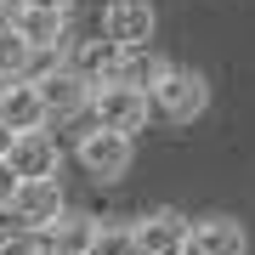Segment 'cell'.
Masks as SVG:
<instances>
[{
  "label": "cell",
  "instance_id": "1",
  "mask_svg": "<svg viewBox=\"0 0 255 255\" xmlns=\"http://www.w3.org/2000/svg\"><path fill=\"white\" fill-rule=\"evenodd\" d=\"M63 210V182L57 176H17V193L0 210V233H46V221Z\"/></svg>",
  "mask_w": 255,
  "mask_h": 255
},
{
  "label": "cell",
  "instance_id": "2",
  "mask_svg": "<svg viewBox=\"0 0 255 255\" xmlns=\"http://www.w3.org/2000/svg\"><path fill=\"white\" fill-rule=\"evenodd\" d=\"M147 102H153V114H164L170 125H187V119H199L210 108V80L193 74V68L164 63V74L147 85Z\"/></svg>",
  "mask_w": 255,
  "mask_h": 255
},
{
  "label": "cell",
  "instance_id": "3",
  "mask_svg": "<svg viewBox=\"0 0 255 255\" xmlns=\"http://www.w3.org/2000/svg\"><path fill=\"white\" fill-rule=\"evenodd\" d=\"M91 119L102 130H142L147 125V114H153V102H147V91L142 85H125V80H102V85H91Z\"/></svg>",
  "mask_w": 255,
  "mask_h": 255
},
{
  "label": "cell",
  "instance_id": "4",
  "mask_svg": "<svg viewBox=\"0 0 255 255\" xmlns=\"http://www.w3.org/2000/svg\"><path fill=\"white\" fill-rule=\"evenodd\" d=\"M74 159L85 164V176H91V182H119V176L130 170V159H136V147H130L125 130L91 125V130L80 136V147H74Z\"/></svg>",
  "mask_w": 255,
  "mask_h": 255
},
{
  "label": "cell",
  "instance_id": "5",
  "mask_svg": "<svg viewBox=\"0 0 255 255\" xmlns=\"http://www.w3.org/2000/svg\"><path fill=\"white\" fill-rule=\"evenodd\" d=\"M34 91H40V108H46V125L51 119H74L85 114V102H91V80H85L80 68H68V57L46 74H34Z\"/></svg>",
  "mask_w": 255,
  "mask_h": 255
},
{
  "label": "cell",
  "instance_id": "6",
  "mask_svg": "<svg viewBox=\"0 0 255 255\" xmlns=\"http://www.w3.org/2000/svg\"><path fill=\"white\" fill-rule=\"evenodd\" d=\"M153 28H159L153 0H108L102 6V40H114V46H153Z\"/></svg>",
  "mask_w": 255,
  "mask_h": 255
},
{
  "label": "cell",
  "instance_id": "7",
  "mask_svg": "<svg viewBox=\"0 0 255 255\" xmlns=\"http://www.w3.org/2000/svg\"><path fill=\"white\" fill-rule=\"evenodd\" d=\"M136 227V255H187V227L182 210H153V216L130 221Z\"/></svg>",
  "mask_w": 255,
  "mask_h": 255
},
{
  "label": "cell",
  "instance_id": "8",
  "mask_svg": "<svg viewBox=\"0 0 255 255\" xmlns=\"http://www.w3.org/2000/svg\"><path fill=\"white\" fill-rule=\"evenodd\" d=\"M6 164L17 176H57V170H63V147H57V136H51L46 125H40V130H17Z\"/></svg>",
  "mask_w": 255,
  "mask_h": 255
},
{
  "label": "cell",
  "instance_id": "9",
  "mask_svg": "<svg viewBox=\"0 0 255 255\" xmlns=\"http://www.w3.org/2000/svg\"><path fill=\"white\" fill-rule=\"evenodd\" d=\"M0 125H11V130L46 125V108H40V91L28 74H0Z\"/></svg>",
  "mask_w": 255,
  "mask_h": 255
},
{
  "label": "cell",
  "instance_id": "10",
  "mask_svg": "<svg viewBox=\"0 0 255 255\" xmlns=\"http://www.w3.org/2000/svg\"><path fill=\"white\" fill-rule=\"evenodd\" d=\"M250 250V233L238 216H204L187 227V255H244Z\"/></svg>",
  "mask_w": 255,
  "mask_h": 255
},
{
  "label": "cell",
  "instance_id": "11",
  "mask_svg": "<svg viewBox=\"0 0 255 255\" xmlns=\"http://www.w3.org/2000/svg\"><path fill=\"white\" fill-rule=\"evenodd\" d=\"M91 227L97 216H85V210H57V216L46 221V233H40V244H46V255H85V244H91Z\"/></svg>",
  "mask_w": 255,
  "mask_h": 255
},
{
  "label": "cell",
  "instance_id": "12",
  "mask_svg": "<svg viewBox=\"0 0 255 255\" xmlns=\"http://www.w3.org/2000/svg\"><path fill=\"white\" fill-rule=\"evenodd\" d=\"M11 28L28 40V46H68V11H40V6H17L11 11Z\"/></svg>",
  "mask_w": 255,
  "mask_h": 255
},
{
  "label": "cell",
  "instance_id": "13",
  "mask_svg": "<svg viewBox=\"0 0 255 255\" xmlns=\"http://www.w3.org/2000/svg\"><path fill=\"white\" fill-rule=\"evenodd\" d=\"M68 68H80L91 85H102V80L119 74V46H114V40H85V46L68 40Z\"/></svg>",
  "mask_w": 255,
  "mask_h": 255
},
{
  "label": "cell",
  "instance_id": "14",
  "mask_svg": "<svg viewBox=\"0 0 255 255\" xmlns=\"http://www.w3.org/2000/svg\"><path fill=\"white\" fill-rule=\"evenodd\" d=\"M159 74H164V57H159L153 46H119V74H114V80L142 85V91H147V85H153Z\"/></svg>",
  "mask_w": 255,
  "mask_h": 255
},
{
  "label": "cell",
  "instance_id": "15",
  "mask_svg": "<svg viewBox=\"0 0 255 255\" xmlns=\"http://www.w3.org/2000/svg\"><path fill=\"white\" fill-rule=\"evenodd\" d=\"M85 255H136V227L130 221H97Z\"/></svg>",
  "mask_w": 255,
  "mask_h": 255
},
{
  "label": "cell",
  "instance_id": "16",
  "mask_svg": "<svg viewBox=\"0 0 255 255\" xmlns=\"http://www.w3.org/2000/svg\"><path fill=\"white\" fill-rule=\"evenodd\" d=\"M28 63H34V46L11 23H0V74H28Z\"/></svg>",
  "mask_w": 255,
  "mask_h": 255
},
{
  "label": "cell",
  "instance_id": "17",
  "mask_svg": "<svg viewBox=\"0 0 255 255\" xmlns=\"http://www.w3.org/2000/svg\"><path fill=\"white\" fill-rule=\"evenodd\" d=\"M0 255H46L40 233H0Z\"/></svg>",
  "mask_w": 255,
  "mask_h": 255
},
{
  "label": "cell",
  "instance_id": "18",
  "mask_svg": "<svg viewBox=\"0 0 255 255\" xmlns=\"http://www.w3.org/2000/svg\"><path fill=\"white\" fill-rule=\"evenodd\" d=\"M11 193H17V170L0 159V210H6V199H11Z\"/></svg>",
  "mask_w": 255,
  "mask_h": 255
},
{
  "label": "cell",
  "instance_id": "19",
  "mask_svg": "<svg viewBox=\"0 0 255 255\" xmlns=\"http://www.w3.org/2000/svg\"><path fill=\"white\" fill-rule=\"evenodd\" d=\"M17 6H40V11H68L74 0H17Z\"/></svg>",
  "mask_w": 255,
  "mask_h": 255
},
{
  "label": "cell",
  "instance_id": "20",
  "mask_svg": "<svg viewBox=\"0 0 255 255\" xmlns=\"http://www.w3.org/2000/svg\"><path fill=\"white\" fill-rule=\"evenodd\" d=\"M11 136H17V130H11V125H0V159L11 153Z\"/></svg>",
  "mask_w": 255,
  "mask_h": 255
}]
</instances>
